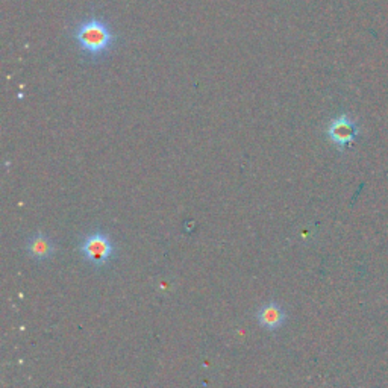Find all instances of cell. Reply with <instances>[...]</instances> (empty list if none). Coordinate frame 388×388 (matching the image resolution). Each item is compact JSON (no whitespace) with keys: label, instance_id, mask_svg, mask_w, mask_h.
<instances>
[{"label":"cell","instance_id":"cell-4","mask_svg":"<svg viewBox=\"0 0 388 388\" xmlns=\"http://www.w3.org/2000/svg\"><path fill=\"white\" fill-rule=\"evenodd\" d=\"M287 312L276 301H269L255 311L258 325L269 333H276L287 321Z\"/></svg>","mask_w":388,"mask_h":388},{"label":"cell","instance_id":"cell-3","mask_svg":"<svg viewBox=\"0 0 388 388\" xmlns=\"http://www.w3.org/2000/svg\"><path fill=\"white\" fill-rule=\"evenodd\" d=\"M357 135L358 126L347 114H342L330 120L326 127V136L338 150H344L347 146H351L357 139Z\"/></svg>","mask_w":388,"mask_h":388},{"label":"cell","instance_id":"cell-1","mask_svg":"<svg viewBox=\"0 0 388 388\" xmlns=\"http://www.w3.org/2000/svg\"><path fill=\"white\" fill-rule=\"evenodd\" d=\"M73 39L80 52L91 60L102 58L117 44V35L112 32L109 24L99 17L78 23L73 29Z\"/></svg>","mask_w":388,"mask_h":388},{"label":"cell","instance_id":"cell-2","mask_svg":"<svg viewBox=\"0 0 388 388\" xmlns=\"http://www.w3.org/2000/svg\"><path fill=\"white\" fill-rule=\"evenodd\" d=\"M78 250L80 256H82V260L93 265L94 269L108 267L118 256L116 242L102 229H94L93 232L82 237V240L79 241Z\"/></svg>","mask_w":388,"mask_h":388},{"label":"cell","instance_id":"cell-5","mask_svg":"<svg viewBox=\"0 0 388 388\" xmlns=\"http://www.w3.org/2000/svg\"><path fill=\"white\" fill-rule=\"evenodd\" d=\"M24 250H26V254L32 260H35L37 263H44L55 256L56 246L46 233L37 232L34 236L28 237L26 242H24Z\"/></svg>","mask_w":388,"mask_h":388}]
</instances>
